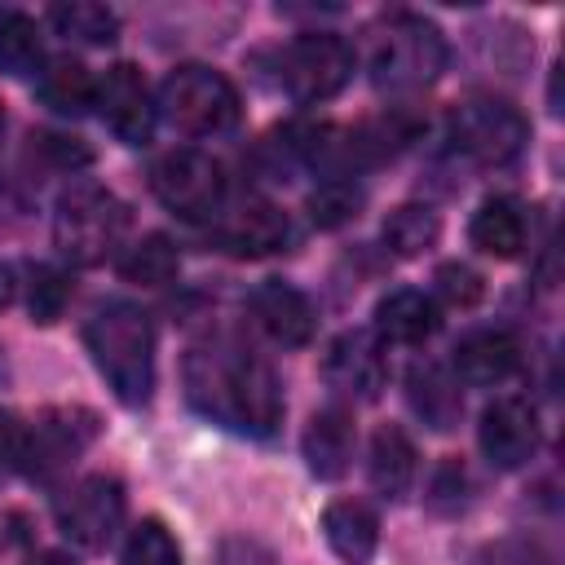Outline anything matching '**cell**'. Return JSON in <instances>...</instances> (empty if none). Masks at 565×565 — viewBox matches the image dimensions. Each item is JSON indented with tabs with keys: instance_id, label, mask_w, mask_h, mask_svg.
<instances>
[{
	"instance_id": "1",
	"label": "cell",
	"mask_w": 565,
	"mask_h": 565,
	"mask_svg": "<svg viewBox=\"0 0 565 565\" xmlns=\"http://www.w3.org/2000/svg\"><path fill=\"white\" fill-rule=\"evenodd\" d=\"M185 397L199 415L247 437H274L282 424L278 375L238 335H207L185 353Z\"/></svg>"
},
{
	"instance_id": "2",
	"label": "cell",
	"mask_w": 565,
	"mask_h": 565,
	"mask_svg": "<svg viewBox=\"0 0 565 565\" xmlns=\"http://www.w3.org/2000/svg\"><path fill=\"white\" fill-rule=\"evenodd\" d=\"M84 344L93 353V366L110 384V393L124 406H146L154 393V327L150 313L132 300H110L102 305L88 327Z\"/></svg>"
},
{
	"instance_id": "3",
	"label": "cell",
	"mask_w": 565,
	"mask_h": 565,
	"mask_svg": "<svg viewBox=\"0 0 565 565\" xmlns=\"http://www.w3.org/2000/svg\"><path fill=\"white\" fill-rule=\"evenodd\" d=\"M446 57H450L446 35L424 13H388L371 26L366 71H371V84L388 97H406L437 84V75L446 71Z\"/></svg>"
},
{
	"instance_id": "4",
	"label": "cell",
	"mask_w": 565,
	"mask_h": 565,
	"mask_svg": "<svg viewBox=\"0 0 565 565\" xmlns=\"http://www.w3.org/2000/svg\"><path fill=\"white\" fill-rule=\"evenodd\" d=\"M128 234V207L106 185L79 181L57 199L53 243L71 265H102Z\"/></svg>"
},
{
	"instance_id": "5",
	"label": "cell",
	"mask_w": 565,
	"mask_h": 565,
	"mask_svg": "<svg viewBox=\"0 0 565 565\" xmlns=\"http://www.w3.org/2000/svg\"><path fill=\"white\" fill-rule=\"evenodd\" d=\"M159 110L168 115V124H177L190 137H221L238 124L243 102H238V88L221 71L190 62L163 79Z\"/></svg>"
},
{
	"instance_id": "6",
	"label": "cell",
	"mask_w": 565,
	"mask_h": 565,
	"mask_svg": "<svg viewBox=\"0 0 565 565\" xmlns=\"http://www.w3.org/2000/svg\"><path fill=\"white\" fill-rule=\"evenodd\" d=\"M446 137H450L455 154H463L481 168H503L525 150L530 124L503 97H468V102L455 106Z\"/></svg>"
},
{
	"instance_id": "7",
	"label": "cell",
	"mask_w": 565,
	"mask_h": 565,
	"mask_svg": "<svg viewBox=\"0 0 565 565\" xmlns=\"http://www.w3.org/2000/svg\"><path fill=\"white\" fill-rule=\"evenodd\" d=\"M150 190L181 221H212L225 199V172L212 154L181 146V150H168L150 168Z\"/></svg>"
},
{
	"instance_id": "8",
	"label": "cell",
	"mask_w": 565,
	"mask_h": 565,
	"mask_svg": "<svg viewBox=\"0 0 565 565\" xmlns=\"http://www.w3.org/2000/svg\"><path fill=\"white\" fill-rule=\"evenodd\" d=\"M278 79L300 102H327L353 79V49L331 31H305L282 49Z\"/></svg>"
},
{
	"instance_id": "9",
	"label": "cell",
	"mask_w": 565,
	"mask_h": 565,
	"mask_svg": "<svg viewBox=\"0 0 565 565\" xmlns=\"http://www.w3.org/2000/svg\"><path fill=\"white\" fill-rule=\"evenodd\" d=\"M97 437V415L79 411V406H57V411H40L31 424H22V441H18V463L40 477L53 481L57 472H66L84 446Z\"/></svg>"
},
{
	"instance_id": "10",
	"label": "cell",
	"mask_w": 565,
	"mask_h": 565,
	"mask_svg": "<svg viewBox=\"0 0 565 565\" xmlns=\"http://www.w3.org/2000/svg\"><path fill=\"white\" fill-rule=\"evenodd\" d=\"M124 512H128V499H124L119 477L93 472V477L75 481V486L57 499V530H62L75 547L102 552V547L119 534Z\"/></svg>"
},
{
	"instance_id": "11",
	"label": "cell",
	"mask_w": 565,
	"mask_h": 565,
	"mask_svg": "<svg viewBox=\"0 0 565 565\" xmlns=\"http://www.w3.org/2000/svg\"><path fill=\"white\" fill-rule=\"evenodd\" d=\"M93 106L102 115V124L124 141V146H146L159 119V102L150 97L146 75L132 62H115L93 93Z\"/></svg>"
},
{
	"instance_id": "12",
	"label": "cell",
	"mask_w": 565,
	"mask_h": 565,
	"mask_svg": "<svg viewBox=\"0 0 565 565\" xmlns=\"http://www.w3.org/2000/svg\"><path fill=\"white\" fill-rule=\"evenodd\" d=\"M539 411L530 397H494L486 411H481V424H477V441H481V455L494 463V468H521L534 450H539Z\"/></svg>"
},
{
	"instance_id": "13",
	"label": "cell",
	"mask_w": 565,
	"mask_h": 565,
	"mask_svg": "<svg viewBox=\"0 0 565 565\" xmlns=\"http://www.w3.org/2000/svg\"><path fill=\"white\" fill-rule=\"evenodd\" d=\"M322 375L335 393L358 397V402H375L388 366H384V344L371 331H344L331 340L327 358H322Z\"/></svg>"
},
{
	"instance_id": "14",
	"label": "cell",
	"mask_w": 565,
	"mask_h": 565,
	"mask_svg": "<svg viewBox=\"0 0 565 565\" xmlns=\"http://www.w3.org/2000/svg\"><path fill=\"white\" fill-rule=\"evenodd\" d=\"M252 318L256 327L274 340V344H287V349H300L313 340V305L300 287L282 282V278H265L256 291H252Z\"/></svg>"
},
{
	"instance_id": "15",
	"label": "cell",
	"mask_w": 565,
	"mask_h": 565,
	"mask_svg": "<svg viewBox=\"0 0 565 565\" xmlns=\"http://www.w3.org/2000/svg\"><path fill=\"white\" fill-rule=\"evenodd\" d=\"M216 243L230 252V256H243V260H256V256H274L291 243V221L287 212H278L274 203H243L234 207L221 225H216Z\"/></svg>"
},
{
	"instance_id": "16",
	"label": "cell",
	"mask_w": 565,
	"mask_h": 565,
	"mask_svg": "<svg viewBox=\"0 0 565 565\" xmlns=\"http://www.w3.org/2000/svg\"><path fill=\"white\" fill-rule=\"evenodd\" d=\"M521 366V340L503 327H477L468 335H459L450 371L463 384H503L508 375H516Z\"/></svg>"
},
{
	"instance_id": "17",
	"label": "cell",
	"mask_w": 565,
	"mask_h": 565,
	"mask_svg": "<svg viewBox=\"0 0 565 565\" xmlns=\"http://www.w3.org/2000/svg\"><path fill=\"white\" fill-rule=\"evenodd\" d=\"M353 441H358L353 415H349L344 406H322V411L309 419L305 437H300V450H305L309 472L322 477V481L344 477V472H349V459H353Z\"/></svg>"
},
{
	"instance_id": "18",
	"label": "cell",
	"mask_w": 565,
	"mask_h": 565,
	"mask_svg": "<svg viewBox=\"0 0 565 565\" xmlns=\"http://www.w3.org/2000/svg\"><path fill=\"white\" fill-rule=\"evenodd\" d=\"M437 300L415 291V287H397L375 305V340L380 344H424L437 331Z\"/></svg>"
},
{
	"instance_id": "19",
	"label": "cell",
	"mask_w": 565,
	"mask_h": 565,
	"mask_svg": "<svg viewBox=\"0 0 565 565\" xmlns=\"http://www.w3.org/2000/svg\"><path fill=\"white\" fill-rule=\"evenodd\" d=\"M322 534L344 565H366L380 547V516L362 499H340L322 512Z\"/></svg>"
},
{
	"instance_id": "20",
	"label": "cell",
	"mask_w": 565,
	"mask_h": 565,
	"mask_svg": "<svg viewBox=\"0 0 565 565\" xmlns=\"http://www.w3.org/2000/svg\"><path fill=\"white\" fill-rule=\"evenodd\" d=\"M406 397H411V411L433 424L437 433L455 428L459 424V411H463V393H459V380L437 366V362H415L406 371Z\"/></svg>"
},
{
	"instance_id": "21",
	"label": "cell",
	"mask_w": 565,
	"mask_h": 565,
	"mask_svg": "<svg viewBox=\"0 0 565 565\" xmlns=\"http://www.w3.org/2000/svg\"><path fill=\"white\" fill-rule=\"evenodd\" d=\"M468 234H472V247H477V252H486V256H494V260H512V256H521L530 230H525L521 203L508 199V194H494V199H486V203L472 212Z\"/></svg>"
},
{
	"instance_id": "22",
	"label": "cell",
	"mask_w": 565,
	"mask_h": 565,
	"mask_svg": "<svg viewBox=\"0 0 565 565\" xmlns=\"http://www.w3.org/2000/svg\"><path fill=\"white\" fill-rule=\"evenodd\" d=\"M366 472H371V486L384 494V499H402L415 481V446L411 437L397 428V424H384L375 437H371V459H366Z\"/></svg>"
},
{
	"instance_id": "23",
	"label": "cell",
	"mask_w": 565,
	"mask_h": 565,
	"mask_svg": "<svg viewBox=\"0 0 565 565\" xmlns=\"http://www.w3.org/2000/svg\"><path fill=\"white\" fill-rule=\"evenodd\" d=\"M93 93H97V79L88 75L84 62L75 57H53L40 66V97L62 110V115H79L93 106Z\"/></svg>"
},
{
	"instance_id": "24",
	"label": "cell",
	"mask_w": 565,
	"mask_h": 565,
	"mask_svg": "<svg viewBox=\"0 0 565 565\" xmlns=\"http://www.w3.org/2000/svg\"><path fill=\"white\" fill-rule=\"evenodd\" d=\"M441 238V216L428 203H402L384 216V243L393 256H424Z\"/></svg>"
},
{
	"instance_id": "25",
	"label": "cell",
	"mask_w": 565,
	"mask_h": 565,
	"mask_svg": "<svg viewBox=\"0 0 565 565\" xmlns=\"http://www.w3.org/2000/svg\"><path fill=\"white\" fill-rule=\"evenodd\" d=\"M177 269H181V256L168 234H146L119 256V274L137 287H163L177 278Z\"/></svg>"
},
{
	"instance_id": "26",
	"label": "cell",
	"mask_w": 565,
	"mask_h": 565,
	"mask_svg": "<svg viewBox=\"0 0 565 565\" xmlns=\"http://www.w3.org/2000/svg\"><path fill=\"white\" fill-rule=\"evenodd\" d=\"M44 66V44H40V26L18 13V9H0V71L9 75H40Z\"/></svg>"
},
{
	"instance_id": "27",
	"label": "cell",
	"mask_w": 565,
	"mask_h": 565,
	"mask_svg": "<svg viewBox=\"0 0 565 565\" xmlns=\"http://www.w3.org/2000/svg\"><path fill=\"white\" fill-rule=\"evenodd\" d=\"M49 22L57 26V35L75 40V44H115L119 35V18L106 4H88V0H71V4H53Z\"/></svg>"
},
{
	"instance_id": "28",
	"label": "cell",
	"mask_w": 565,
	"mask_h": 565,
	"mask_svg": "<svg viewBox=\"0 0 565 565\" xmlns=\"http://www.w3.org/2000/svg\"><path fill=\"white\" fill-rule=\"evenodd\" d=\"M71 291L75 287H71V274L66 269H57V265H31V274H26V309H31V318L40 327H49V322H57L66 313Z\"/></svg>"
},
{
	"instance_id": "29",
	"label": "cell",
	"mask_w": 565,
	"mask_h": 565,
	"mask_svg": "<svg viewBox=\"0 0 565 565\" xmlns=\"http://www.w3.org/2000/svg\"><path fill=\"white\" fill-rule=\"evenodd\" d=\"M309 221L318 225V230H335V225H344V221H353L358 216V207H362V190L349 181V177H327L313 194H309Z\"/></svg>"
},
{
	"instance_id": "30",
	"label": "cell",
	"mask_w": 565,
	"mask_h": 565,
	"mask_svg": "<svg viewBox=\"0 0 565 565\" xmlns=\"http://www.w3.org/2000/svg\"><path fill=\"white\" fill-rule=\"evenodd\" d=\"M124 565H185V556H181L172 530L150 516V521L132 525V534L124 543Z\"/></svg>"
},
{
	"instance_id": "31",
	"label": "cell",
	"mask_w": 565,
	"mask_h": 565,
	"mask_svg": "<svg viewBox=\"0 0 565 565\" xmlns=\"http://www.w3.org/2000/svg\"><path fill=\"white\" fill-rule=\"evenodd\" d=\"M472 565H556L552 552L539 543V539H521V534H508V539H494L477 552Z\"/></svg>"
},
{
	"instance_id": "32",
	"label": "cell",
	"mask_w": 565,
	"mask_h": 565,
	"mask_svg": "<svg viewBox=\"0 0 565 565\" xmlns=\"http://www.w3.org/2000/svg\"><path fill=\"white\" fill-rule=\"evenodd\" d=\"M31 154H40L57 172H75V168H84L93 159L79 137H62V132H35L31 137Z\"/></svg>"
},
{
	"instance_id": "33",
	"label": "cell",
	"mask_w": 565,
	"mask_h": 565,
	"mask_svg": "<svg viewBox=\"0 0 565 565\" xmlns=\"http://www.w3.org/2000/svg\"><path fill=\"white\" fill-rule=\"evenodd\" d=\"M433 282H437V296H441L446 305H455V309H468V305H477V300H481V291H486L481 274H477V269H468V265H459V260L441 265Z\"/></svg>"
},
{
	"instance_id": "34",
	"label": "cell",
	"mask_w": 565,
	"mask_h": 565,
	"mask_svg": "<svg viewBox=\"0 0 565 565\" xmlns=\"http://www.w3.org/2000/svg\"><path fill=\"white\" fill-rule=\"evenodd\" d=\"M26 565H75L66 552H40V556H31Z\"/></svg>"
},
{
	"instance_id": "35",
	"label": "cell",
	"mask_w": 565,
	"mask_h": 565,
	"mask_svg": "<svg viewBox=\"0 0 565 565\" xmlns=\"http://www.w3.org/2000/svg\"><path fill=\"white\" fill-rule=\"evenodd\" d=\"M13 300V274H9V265L0 260V309Z\"/></svg>"
},
{
	"instance_id": "36",
	"label": "cell",
	"mask_w": 565,
	"mask_h": 565,
	"mask_svg": "<svg viewBox=\"0 0 565 565\" xmlns=\"http://www.w3.org/2000/svg\"><path fill=\"white\" fill-rule=\"evenodd\" d=\"M0 141H4V110H0Z\"/></svg>"
}]
</instances>
